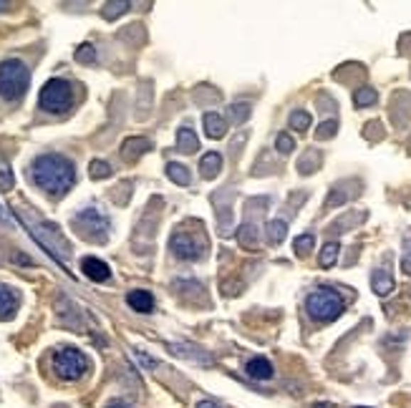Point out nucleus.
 Returning <instances> with one entry per match:
<instances>
[{"mask_svg":"<svg viewBox=\"0 0 411 408\" xmlns=\"http://www.w3.org/2000/svg\"><path fill=\"white\" fill-rule=\"evenodd\" d=\"M31 179L50 197H63L76 182V169L63 154H41L31 164Z\"/></svg>","mask_w":411,"mask_h":408,"instance_id":"f257e3e1","label":"nucleus"},{"mask_svg":"<svg viewBox=\"0 0 411 408\" xmlns=\"http://www.w3.org/2000/svg\"><path fill=\"white\" fill-rule=\"evenodd\" d=\"M31 71L28 66L18 58H8L0 63V96L8 101L23 99V94L28 91Z\"/></svg>","mask_w":411,"mask_h":408,"instance_id":"f03ea898","label":"nucleus"},{"mask_svg":"<svg viewBox=\"0 0 411 408\" xmlns=\"http://www.w3.org/2000/svg\"><path fill=\"white\" fill-rule=\"evenodd\" d=\"M306 310L318 323H331V320H336L343 313V298L336 290H331V287H318V290H313L308 295Z\"/></svg>","mask_w":411,"mask_h":408,"instance_id":"7ed1b4c3","label":"nucleus"},{"mask_svg":"<svg viewBox=\"0 0 411 408\" xmlns=\"http://www.w3.org/2000/svg\"><path fill=\"white\" fill-rule=\"evenodd\" d=\"M109 220L101 215L96 207H86L73 217V230L78 232V237L89 240V242H106L109 240Z\"/></svg>","mask_w":411,"mask_h":408,"instance_id":"20e7f679","label":"nucleus"},{"mask_svg":"<svg viewBox=\"0 0 411 408\" xmlns=\"http://www.w3.org/2000/svg\"><path fill=\"white\" fill-rule=\"evenodd\" d=\"M53 370L63 381H78L89 370V358L78 348H58L53 353Z\"/></svg>","mask_w":411,"mask_h":408,"instance_id":"39448f33","label":"nucleus"},{"mask_svg":"<svg viewBox=\"0 0 411 408\" xmlns=\"http://www.w3.org/2000/svg\"><path fill=\"white\" fill-rule=\"evenodd\" d=\"M41 109L50 111V114H63V111L71 109L73 104V89L71 83L63 81V78H50L41 89Z\"/></svg>","mask_w":411,"mask_h":408,"instance_id":"423d86ee","label":"nucleus"},{"mask_svg":"<svg viewBox=\"0 0 411 408\" xmlns=\"http://www.w3.org/2000/svg\"><path fill=\"white\" fill-rule=\"evenodd\" d=\"M169 247H172L174 257L187 259V262L205 257V240L195 237V235H189V232H177V235H172Z\"/></svg>","mask_w":411,"mask_h":408,"instance_id":"0eeeda50","label":"nucleus"},{"mask_svg":"<svg viewBox=\"0 0 411 408\" xmlns=\"http://www.w3.org/2000/svg\"><path fill=\"white\" fill-rule=\"evenodd\" d=\"M169 353L177 355V358L187 360V363H195V365H212L215 358H212L207 350H202L200 345H192V343H184V340H177V343H169Z\"/></svg>","mask_w":411,"mask_h":408,"instance_id":"6e6552de","label":"nucleus"},{"mask_svg":"<svg viewBox=\"0 0 411 408\" xmlns=\"http://www.w3.org/2000/svg\"><path fill=\"white\" fill-rule=\"evenodd\" d=\"M212 204H215L217 217H220V232L228 235L230 232V207H233V187H223L217 194H212Z\"/></svg>","mask_w":411,"mask_h":408,"instance_id":"1a4fd4ad","label":"nucleus"},{"mask_svg":"<svg viewBox=\"0 0 411 408\" xmlns=\"http://www.w3.org/2000/svg\"><path fill=\"white\" fill-rule=\"evenodd\" d=\"M81 270H84V275L89 277V280H94V282H106L109 277H112L109 265H106L104 259H99V257H84V259H81Z\"/></svg>","mask_w":411,"mask_h":408,"instance_id":"9d476101","label":"nucleus"},{"mask_svg":"<svg viewBox=\"0 0 411 408\" xmlns=\"http://www.w3.org/2000/svg\"><path fill=\"white\" fill-rule=\"evenodd\" d=\"M21 305V295L8 285H0V320H11Z\"/></svg>","mask_w":411,"mask_h":408,"instance_id":"9b49d317","label":"nucleus"},{"mask_svg":"<svg viewBox=\"0 0 411 408\" xmlns=\"http://www.w3.org/2000/svg\"><path fill=\"white\" fill-rule=\"evenodd\" d=\"M149 149H151V141H149V139H144V136H132V139H127V141L122 144V156H124L127 161H137L139 156H144Z\"/></svg>","mask_w":411,"mask_h":408,"instance_id":"f8f14e48","label":"nucleus"},{"mask_svg":"<svg viewBox=\"0 0 411 408\" xmlns=\"http://www.w3.org/2000/svg\"><path fill=\"white\" fill-rule=\"evenodd\" d=\"M237 240L242 247L247 249H255L257 247V240H260V225L257 222H252V217L245 215V222L240 225L237 230Z\"/></svg>","mask_w":411,"mask_h":408,"instance_id":"ddd939ff","label":"nucleus"},{"mask_svg":"<svg viewBox=\"0 0 411 408\" xmlns=\"http://www.w3.org/2000/svg\"><path fill=\"white\" fill-rule=\"evenodd\" d=\"M127 303L132 310H137V313H151L154 310V298H151V293H146V290H132V293L127 295Z\"/></svg>","mask_w":411,"mask_h":408,"instance_id":"4468645a","label":"nucleus"},{"mask_svg":"<svg viewBox=\"0 0 411 408\" xmlns=\"http://www.w3.org/2000/svg\"><path fill=\"white\" fill-rule=\"evenodd\" d=\"M363 220H366V212H346L343 217H338L336 222H331V227H328V230L338 235V232L356 230V225H361Z\"/></svg>","mask_w":411,"mask_h":408,"instance_id":"2eb2a0df","label":"nucleus"},{"mask_svg":"<svg viewBox=\"0 0 411 408\" xmlns=\"http://www.w3.org/2000/svg\"><path fill=\"white\" fill-rule=\"evenodd\" d=\"M245 370H247V375L255 378V381H270V378H272V363L267 358H260V355L252 358Z\"/></svg>","mask_w":411,"mask_h":408,"instance_id":"dca6fc26","label":"nucleus"},{"mask_svg":"<svg viewBox=\"0 0 411 408\" xmlns=\"http://www.w3.org/2000/svg\"><path fill=\"white\" fill-rule=\"evenodd\" d=\"M220 171H223V154L210 151V154L202 156V161H200V174H202V177H205V179H215Z\"/></svg>","mask_w":411,"mask_h":408,"instance_id":"f3484780","label":"nucleus"},{"mask_svg":"<svg viewBox=\"0 0 411 408\" xmlns=\"http://www.w3.org/2000/svg\"><path fill=\"white\" fill-rule=\"evenodd\" d=\"M205 134L210 139H223L228 134V122L220 114L210 111V114H205Z\"/></svg>","mask_w":411,"mask_h":408,"instance_id":"a211bd4d","label":"nucleus"},{"mask_svg":"<svg viewBox=\"0 0 411 408\" xmlns=\"http://www.w3.org/2000/svg\"><path fill=\"white\" fill-rule=\"evenodd\" d=\"M371 287H373V293H376V295L386 298V295L394 290V277H391V272L389 270H373Z\"/></svg>","mask_w":411,"mask_h":408,"instance_id":"6ab92c4d","label":"nucleus"},{"mask_svg":"<svg viewBox=\"0 0 411 408\" xmlns=\"http://www.w3.org/2000/svg\"><path fill=\"white\" fill-rule=\"evenodd\" d=\"M177 149L182 154H195L200 149V139L195 136V131H189V129H179L177 131Z\"/></svg>","mask_w":411,"mask_h":408,"instance_id":"aec40b11","label":"nucleus"},{"mask_svg":"<svg viewBox=\"0 0 411 408\" xmlns=\"http://www.w3.org/2000/svg\"><path fill=\"white\" fill-rule=\"evenodd\" d=\"M265 235H267V242L270 245H280L288 235V222L285 220H270L265 225Z\"/></svg>","mask_w":411,"mask_h":408,"instance_id":"412c9836","label":"nucleus"},{"mask_svg":"<svg viewBox=\"0 0 411 408\" xmlns=\"http://www.w3.org/2000/svg\"><path fill=\"white\" fill-rule=\"evenodd\" d=\"M321 166V154H318L316 149H308L306 154H303V159L298 161V171L303 174V177H308V174H313V171Z\"/></svg>","mask_w":411,"mask_h":408,"instance_id":"4be33fe9","label":"nucleus"},{"mask_svg":"<svg viewBox=\"0 0 411 408\" xmlns=\"http://www.w3.org/2000/svg\"><path fill=\"white\" fill-rule=\"evenodd\" d=\"M167 177L172 179L174 184H182V187H187L189 184V169L187 166H182V164H177V161H169L167 164Z\"/></svg>","mask_w":411,"mask_h":408,"instance_id":"5701e85b","label":"nucleus"},{"mask_svg":"<svg viewBox=\"0 0 411 408\" xmlns=\"http://www.w3.org/2000/svg\"><path fill=\"white\" fill-rule=\"evenodd\" d=\"M228 114H230V122H233L235 127H240V124H245L247 119H250L252 106L250 104H233L228 109Z\"/></svg>","mask_w":411,"mask_h":408,"instance_id":"b1692460","label":"nucleus"},{"mask_svg":"<svg viewBox=\"0 0 411 408\" xmlns=\"http://www.w3.org/2000/svg\"><path fill=\"white\" fill-rule=\"evenodd\" d=\"M353 194H358V192H343V184H338V187H333L331 189V194H328V199H326V210H333V207H341L343 202H348Z\"/></svg>","mask_w":411,"mask_h":408,"instance_id":"393cba45","label":"nucleus"},{"mask_svg":"<svg viewBox=\"0 0 411 408\" xmlns=\"http://www.w3.org/2000/svg\"><path fill=\"white\" fill-rule=\"evenodd\" d=\"M341 245L338 242H326L321 249V267H333L336 259H338Z\"/></svg>","mask_w":411,"mask_h":408,"instance_id":"a878e982","label":"nucleus"},{"mask_svg":"<svg viewBox=\"0 0 411 408\" xmlns=\"http://www.w3.org/2000/svg\"><path fill=\"white\" fill-rule=\"evenodd\" d=\"M129 8H132V3H129V0H114V3H106L104 11H101V13H104L106 21H114V18L124 16V13H127Z\"/></svg>","mask_w":411,"mask_h":408,"instance_id":"bb28decb","label":"nucleus"},{"mask_svg":"<svg viewBox=\"0 0 411 408\" xmlns=\"http://www.w3.org/2000/svg\"><path fill=\"white\" fill-rule=\"evenodd\" d=\"M313 247H316V237H313V235H300V237H295V242H293V249L298 257H308Z\"/></svg>","mask_w":411,"mask_h":408,"instance_id":"cd10ccee","label":"nucleus"},{"mask_svg":"<svg viewBox=\"0 0 411 408\" xmlns=\"http://www.w3.org/2000/svg\"><path fill=\"white\" fill-rule=\"evenodd\" d=\"M376 99H378L376 89H368V86H363V89H358V91H356V94H353V104L358 106V109L376 104Z\"/></svg>","mask_w":411,"mask_h":408,"instance_id":"c85d7f7f","label":"nucleus"},{"mask_svg":"<svg viewBox=\"0 0 411 408\" xmlns=\"http://www.w3.org/2000/svg\"><path fill=\"white\" fill-rule=\"evenodd\" d=\"M290 127L300 134L308 131V129H311V114H308V111H293V114H290Z\"/></svg>","mask_w":411,"mask_h":408,"instance_id":"c756f323","label":"nucleus"},{"mask_svg":"<svg viewBox=\"0 0 411 408\" xmlns=\"http://www.w3.org/2000/svg\"><path fill=\"white\" fill-rule=\"evenodd\" d=\"M89 177L91 179H106L112 177V166H109V161H101V159H94L89 164Z\"/></svg>","mask_w":411,"mask_h":408,"instance_id":"7c9ffc66","label":"nucleus"},{"mask_svg":"<svg viewBox=\"0 0 411 408\" xmlns=\"http://www.w3.org/2000/svg\"><path fill=\"white\" fill-rule=\"evenodd\" d=\"M0 189L3 192H8V189H13V171L11 166H8V161L0 156Z\"/></svg>","mask_w":411,"mask_h":408,"instance_id":"2f4dec72","label":"nucleus"},{"mask_svg":"<svg viewBox=\"0 0 411 408\" xmlns=\"http://www.w3.org/2000/svg\"><path fill=\"white\" fill-rule=\"evenodd\" d=\"M76 61L78 63H94L96 61V48L91 43H84L76 48Z\"/></svg>","mask_w":411,"mask_h":408,"instance_id":"473e14b6","label":"nucleus"},{"mask_svg":"<svg viewBox=\"0 0 411 408\" xmlns=\"http://www.w3.org/2000/svg\"><path fill=\"white\" fill-rule=\"evenodd\" d=\"M336 129H338V124H336L333 119H328V122H323L321 127H318L316 139H318V141H326V139L336 136Z\"/></svg>","mask_w":411,"mask_h":408,"instance_id":"72a5a7b5","label":"nucleus"},{"mask_svg":"<svg viewBox=\"0 0 411 408\" xmlns=\"http://www.w3.org/2000/svg\"><path fill=\"white\" fill-rule=\"evenodd\" d=\"M275 149L280 151V154H290V151L295 149V141L290 134H278V139H275Z\"/></svg>","mask_w":411,"mask_h":408,"instance_id":"f704fd0d","label":"nucleus"},{"mask_svg":"<svg viewBox=\"0 0 411 408\" xmlns=\"http://www.w3.org/2000/svg\"><path fill=\"white\" fill-rule=\"evenodd\" d=\"M401 270H404L406 275H411V237H406V242H404V257H401Z\"/></svg>","mask_w":411,"mask_h":408,"instance_id":"c9c22d12","label":"nucleus"},{"mask_svg":"<svg viewBox=\"0 0 411 408\" xmlns=\"http://www.w3.org/2000/svg\"><path fill=\"white\" fill-rule=\"evenodd\" d=\"M245 139H247V131H242V134L237 136V141H233V146H230V149H233V156L240 154V146L245 144Z\"/></svg>","mask_w":411,"mask_h":408,"instance_id":"e433bc0d","label":"nucleus"},{"mask_svg":"<svg viewBox=\"0 0 411 408\" xmlns=\"http://www.w3.org/2000/svg\"><path fill=\"white\" fill-rule=\"evenodd\" d=\"M106 408H129L127 401H119V398H114V401L106 403Z\"/></svg>","mask_w":411,"mask_h":408,"instance_id":"4c0bfd02","label":"nucleus"},{"mask_svg":"<svg viewBox=\"0 0 411 408\" xmlns=\"http://www.w3.org/2000/svg\"><path fill=\"white\" fill-rule=\"evenodd\" d=\"M0 225H11V217H8V212H6L3 204H0Z\"/></svg>","mask_w":411,"mask_h":408,"instance_id":"58836bf2","label":"nucleus"},{"mask_svg":"<svg viewBox=\"0 0 411 408\" xmlns=\"http://www.w3.org/2000/svg\"><path fill=\"white\" fill-rule=\"evenodd\" d=\"M195 408H220V403H215V401H200Z\"/></svg>","mask_w":411,"mask_h":408,"instance_id":"ea45409f","label":"nucleus"},{"mask_svg":"<svg viewBox=\"0 0 411 408\" xmlns=\"http://www.w3.org/2000/svg\"><path fill=\"white\" fill-rule=\"evenodd\" d=\"M313 408H333L331 403H318V406H313Z\"/></svg>","mask_w":411,"mask_h":408,"instance_id":"a19ab883","label":"nucleus"},{"mask_svg":"<svg viewBox=\"0 0 411 408\" xmlns=\"http://www.w3.org/2000/svg\"><path fill=\"white\" fill-rule=\"evenodd\" d=\"M6 8H8V3L6 0H0V11H6Z\"/></svg>","mask_w":411,"mask_h":408,"instance_id":"79ce46f5","label":"nucleus"}]
</instances>
